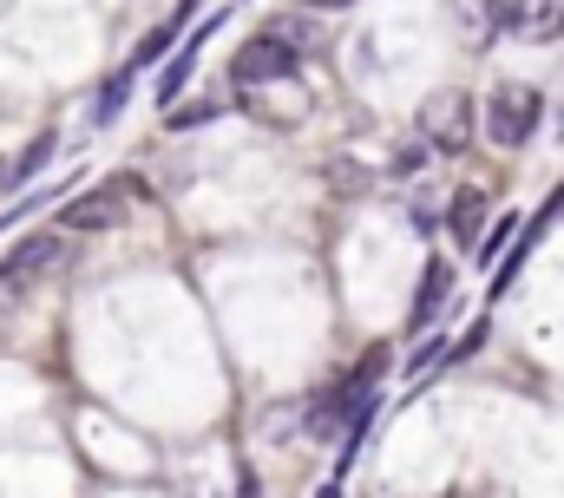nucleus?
Masks as SVG:
<instances>
[{
    "label": "nucleus",
    "instance_id": "obj_1",
    "mask_svg": "<svg viewBox=\"0 0 564 498\" xmlns=\"http://www.w3.org/2000/svg\"><path fill=\"white\" fill-rule=\"evenodd\" d=\"M479 124H486V112L473 106V93H440V99L421 106V138H426V151H440V158L473 151V131Z\"/></svg>",
    "mask_w": 564,
    "mask_h": 498
},
{
    "label": "nucleus",
    "instance_id": "obj_2",
    "mask_svg": "<svg viewBox=\"0 0 564 498\" xmlns=\"http://www.w3.org/2000/svg\"><path fill=\"white\" fill-rule=\"evenodd\" d=\"M539 119H545V99H539V86H525V79H512V86H499V93L486 99V138L506 144V151L532 144Z\"/></svg>",
    "mask_w": 564,
    "mask_h": 498
},
{
    "label": "nucleus",
    "instance_id": "obj_3",
    "mask_svg": "<svg viewBox=\"0 0 564 498\" xmlns=\"http://www.w3.org/2000/svg\"><path fill=\"white\" fill-rule=\"evenodd\" d=\"M144 197L139 177H112V184H99V191H86V197H73L66 210H59V230L66 237H99V230H112L119 217H126V204Z\"/></svg>",
    "mask_w": 564,
    "mask_h": 498
},
{
    "label": "nucleus",
    "instance_id": "obj_4",
    "mask_svg": "<svg viewBox=\"0 0 564 498\" xmlns=\"http://www.w3.org/2000/svg\"><path fill=\"white\" fill-rule=\"evenodd\" d=\"M289 73H295V40H289L282 26L243 40V53L230 59V79H237V86H263V79H289Z\"/></svg>",
    "mask_w": 564,
    "mask_h": 498
},
{
    "label": "nucleus",
    "instance_id": "obj_5",
    "mask_svg": "<svg viewBox=\"0 0 564 498\" xmlns=\"http://www.w3.org/2000/svg\"><path fill=\"white\" fill-rule=\"evenodd\" d=\"M59 262H66V230H40V237H20V249H13L0 269L26 289V282H40V275L59 269Z\"/></svg>",
    "mask_w": 564,
    "mask_h": 498
},
{
    "label": "nucleus",
    "instance_id": "obj_6",
    "mask_svg": "<svg viewBox=\"0 0 564 498\" xmlns=\"http://www.w3.org/2000/svg\"><path fill=\"white\" fill-rule=\"evenodd\" d=\"M512 40H564V0H506Z\"/></svg>",
    "mask_w": 564,
    "mask_h": 498
},
{
    "label": "nucleus",
    "instance_id": "obj_7",
    "mask_svg": "<svg viewBox=\"0 0 564 498\" xmlns=\"http://www.w3.org/2000/svg\"><path fill=\"white\" fill-rule=\"evenodd\" d=\"M446 295H453V262L426 256L421 289H414V328H433V315H440V302H446Z\"/></svg>",
    "mask_w": 564,
    "mask_h": 498
},
{
    "label": "nucleus",
    "instance_id": "obj_8",
    "mask_svg": "<svg viewBox=\"0 0 564 498\" xmlns=\"http://www.w3.org/2000/svg\"><path fill=\"white\" fill-rule=\"evenodd\" d=\"M210 26H217V20H204V26H197V33L184 40V53H177V59L164 66V79H158V99H164V106H177V93L191 86V73H197V53H204V40H210Z\"/></svg>",
    "mask_w": 564,
    "mask_h": 498
},
{
    "label": "nucleus",
    "instance_id": "obj_9",
    "mask_svg": "<svg viewBox=\"0 0 564 498\" xmlns=\"http://www.w3.org/2000/svg\"><path fill=\"white\" fill-rule=\"evenodd\" d=\"M486 210H492V197H486V191H473V184H466V191H453L446 224H453V237H459L466 249H479V224H486Z\"/></svg>",
    "mask_w": 564,
    "mask_h": 498
},
{
    "label": "nucleus",
    "instance_id": "obj_10",
    "mask_svg": "<svg viewBox=\"0 0 564 498\" xmlns=\"http://www.w3.org/2000/svg\"><path fill=\"white\" fill-rule=\"evenodd\" d=\"M519 230H525V224H519V217H499V224H492V230H486V237H479V249H473V256H479V262H486V269H492V256H506V249L519 243Z\"/></svg>",
    "mask_w": 564,
    "mask_h": 498
},
{
    "label": "nucleus",
    "instance_id": "obj_11",
    "mask_svg": "<svg viewBox=\"0 0 564 498\" xmlns=\"http://www.w3.org/2000/svg\"><path fill=\"white\" fill-rule=\"evenodd\" d=\"M53 144H59L53 131H46V138H33V144H26V151L13 158V184H26V177H40V171H46V158H53Z\"/></svg>",
    "mask_w": 564,
    "mask_h": 498
},
{
    "label": "nucleus",
    "instance_id": "obj_12",
    "mask_svg": "<svg viewBox=\"0 0 564 498\" xmlns=\"http://www.w3.org/2000/svg\"><path fill=\"white\" fill-rule=\"evenodd\" d=\"M126 93H132V66L106 79V93H99V124H112V119H119V106H126Z\"/></svg>",
    "mask_w": 564,
    "mask_h": 498
},
{
    "label": "nucleus",
    "instance_id": "obj_13",
    "mask_svg": "<svg viewBox=\"0 0 564 498\" xmlns=\"http://www.w3.org/2000/svg\"><path fill=\"white\" fill-rule=\"evenodd\" d=\"M446 361H453V342H446V335H433V342H421V355H414L408 368H414V374H433V368H446Z\"/></svg>",
    "mask_w": 564,
    "mask_h": 498
},
{
    "label": "nucleus",
    "instance_id": "obj_14",
    "mask_svg": "<svg viewBox=\"0 0 564 498\" xmlns=\"http://www.w3.org/2000/svg\"><path fill=\"white\" fill-rule=\"evenodd\" d=\"M177 33H184V20H164V26H158V33H151V40H144V46H139V66H151V59H164Z\"/></svg>",
    "mask_w": 564,
    "mask_h": 498
},
{
    "label": "nucleus",
    "instance_id": "obj_15",
    "mask_svg": "<svg viewBox=\"0 0 564 498\" xmlns=\"http://www.w3.org/2000/svg\"><path fill=\"white\" fill-rule=\"evenodd\" d=\"M479 348H486V322H473V328L453 342V361H466V355H479Z\"/></svg>",
    "mask_w": 564,
    "mask_h": 498
},
{
    "label": "nucleus",
    "instance_id": "obj_16",
    "mask_svg": "<svg viewBox=\"0 0 564 498\" xmlns=\"http://www.w3.org/2000/svg\"><path fill=\"white\" fill-rule=\"evenodd\" d=\"M13 302H20V282H13V275L0 269V308H13Z\"/></svg>",
    "mask_w": 564,
    "mask_h": 498
},
{
    "label": "nucleus",
    "instance_id": "obj_17",
    "mask_svg": "<svg viewBox=\"0 0 564 498\" xmlns=\"http://www.w3.org/2000/svg\"><path fill=\"white\" fill-rule=\"evenodd\" d=\"M315 498H341V479H328V486H322Z\"/></svg>",
    "mask_w": 564,
    "mask_h": 498
}]
</instances>
